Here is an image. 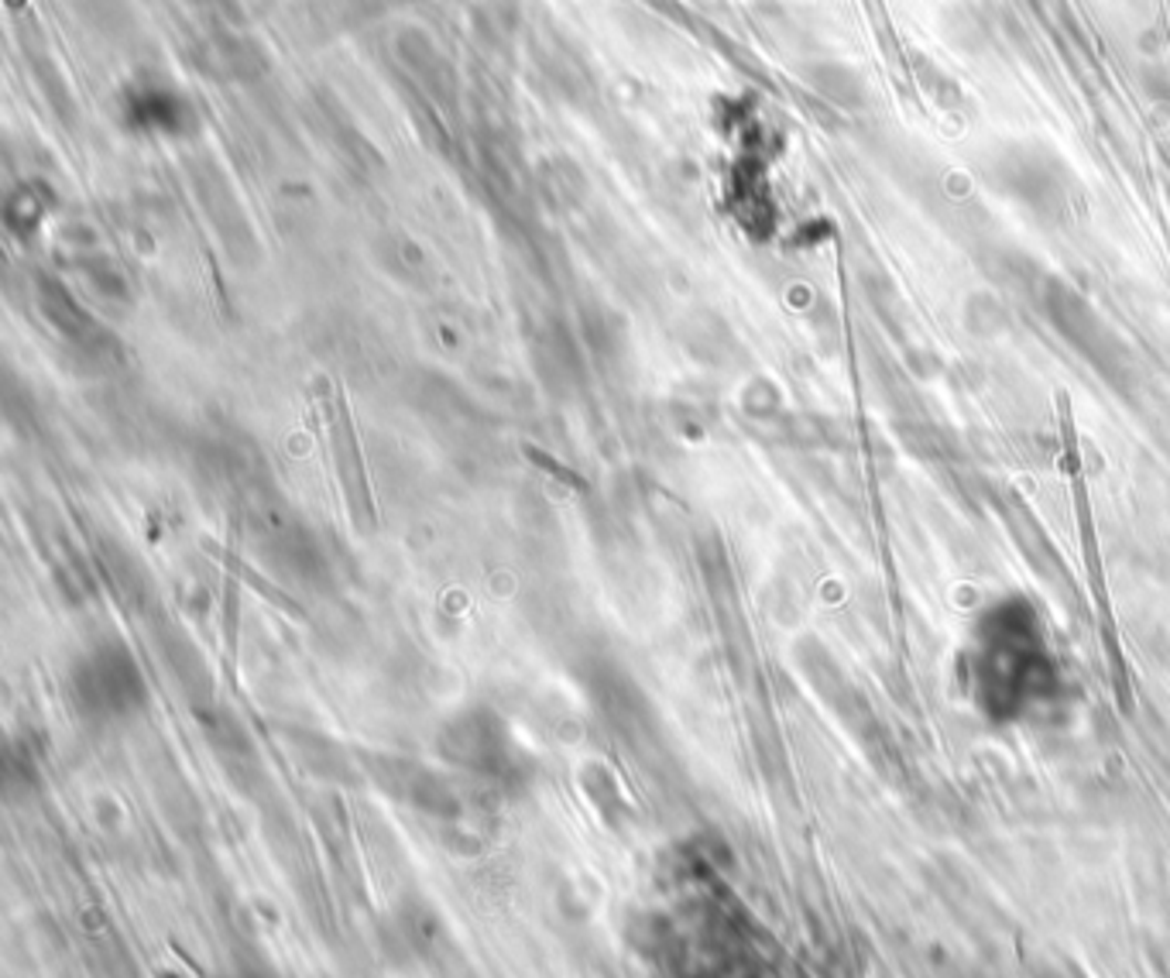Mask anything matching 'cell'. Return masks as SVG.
I'll use <instances>...</instances> for the list:
<instances>
[{
    "label": "cell",
    "mask_w": 1170,
    "mask_h": 978,
    "mask_svg": "<svg viewBox=\"0 0 1170 978\" xmlns=\"http://www.w3.org/2000/svg\"><path fill=\"white\" fill-rule=\"evenodd\" d=\"M73 687H76L80 704L86 707V715H100V718L127 715L130 707H138L145 697L138 666L130 663V656L121 649H104V653H93L90 659H83L76 669Z\"/></svg>",
    "instance_id": "cell-1"
},
{
    "label": "cell",
    "mask_w": 1170,
    "mask_h": 978,
    "mask_svg": "<svg viewBox=\"0 0 1170 978\" xmlns=\"http://www.w3.org/2000/svg\"><path fill=\"white\" fill-rule=\"evenodd\" d=\"M941 28H944V39L954 52H964V55H982L989 52L992 45V21L985 18L982 8L975 4H951L941 18Z\"/></svg>",
    "instance_id": "cell-2"
},
{
    "label": "cell",
    "mask_w": 1170,
    "mask_h": 978,
    "mask_svg": "<svg viewBox=\"0 0 1170 978\" xmlns=\"http://www.w3.org/2000/svg\"><path fill=\"white\" fill-rule=\"evenodd\" d=\"M807 76H811V83L831 100V104L848 107V111L865 107L868 86H865V80L852 70V65H842V62H817Z\"/></svg>",
    "instance_id": "cell-3"
},
{
    "label": "cell",
    "mask_w": 1170,
    "mask_h": 978,
    "mask_svg": "<svg viewBox=\"0 0 1170 978\" xmlns=\"http://www.w3.org/2000/svg\"><path fill=\"white\" fill-rule=\"evenodd\" d=\"M1140 80L1150 90V96H1170V73L1163 70V65H1147Z\"/></svg>",
    "instance_id": "cell-4"
}]
</instances>
